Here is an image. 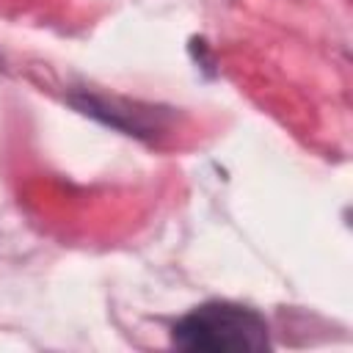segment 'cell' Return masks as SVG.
Returning a JSON list of instances; mask_svg holds the SVG:
<instances>
[{
	"instance_id": "cell-1",
	"label": "cell",
	"mask_w": 353,
	"mask_h": 353,
	"mask_svg": "<svg viewBox=\"0 0 353 353\" xmlns=\"http://www.w3.org/2000/svg\"><path fill=\"white\" fill-rule=\"evenodd\" d=\"M179 350H265L268 342V323L259 312L229 303V301H210L188 312L171 334Z\"/></svg>"
}]
</instances>
